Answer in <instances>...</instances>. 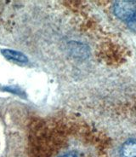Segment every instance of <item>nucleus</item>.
<instances>
[{"label":"nucleus","instance_id":"nucleus-5","mask_svg":"<svg viewBox=\"0 0 136 157\" xmlns=\"http://www.w3.org/2000/svg\"><path fill=\"white\" fill-rule=\"evenodd\" d=\"M60 157H78V155H75L74 153H66L62 155H61Z\"/></svg>","mask_w":136,"mask_h":157},{"label":"nucleus","instance_id":"nucleus-4","mask_svg":"<svg viewBox=\"0 0 136 157\" xmlns=\"http://www.w3.org/2000/svg\"><path fill=\"white\" fill-rule=\"evenodd\" d=\"M128 28H130L132 31L136 32V13L134 14V16H133L131 19L128 21Z\"/></svg>","mask_w":136,"mask_h":157},{"label":"nucleus","instance_id":"nucleus-2","mask_svg":"<svg viewBox=\"0 0 136 157\" xmlns=\"http://www.w3.org/2000/svg\"><path fill=\"white\" fill-rule=\"evenodd\" d=\"M122 157H136V140L129 139L122 145Z\"/></svg>","mask_w":136,"mask_h":157},{"label":"nucleus","instance_id":"nucleus-1","mask_svg":"<svg viewBox=\"0 0 136 157\" xmlns=\"http://www.w3.org/2000/svg\"><path fill=\"white\" fill-rule=\"evenodd\" d=\"M114 13L120 20L128 21L136 13V2L117 1L114 4Z\"/></svg>","mask_w":136,"mask_h":157},{"label":"nucleus","instance_id":"nucleus-3","mask_svg":"<svg viewBox=\"0 0 136 157\" xmlns=\"http://www.w3.org/2000/svg\"><path fill=\"white\" fill-rule=\"evenodd\" d=\"M2 53L6 58L9 59V60H13V61H16V62H20V63H27V56L24 55L23 53L19 52V51L6 49V50L2 51Z\"/></svg>","mask_w":136,"mask_h":157}]
</instances>
